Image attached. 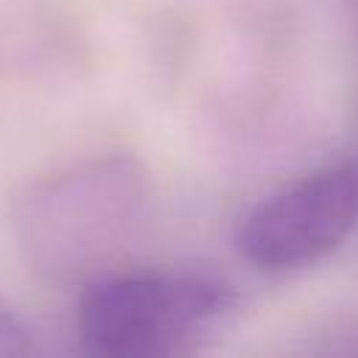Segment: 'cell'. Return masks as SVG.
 <instances>
[{
  "label": "cell",
  "mask_w": 358,
  "mask_h": 358,
  "mask_svg": "<svg viewBox=\"0 0 358 358\" xmlns=\"http://www.w3.org/2000/svg\"><path fill=\"white\" fill-rule=\"evenodd\" d=\"M235 308V294L193 274H117L78 302V338L92 355L159 358L193 350Z\"/></svg>",
  "instance_id": "cell-1"
},
{
  "label": "cell",
  "mask_w": 358,
  "mask_h": 358,
  "mask_svg": "<svg viewBox=\"0 0 358 358\" xmlns=\"http://www.w3.org/2000/svg\"><path fill=\"white\" fill-rule=\"evenodd\" d=\"M31 352H34V344L22 322L0 308V358H25Z\"/></svg>",
  "instance_id": "cell-3"
},
{
  "label": "cell",
  "mask_w": 358,
  "mask_h": 358,
  "mask_svg": "<svg viewBox=\"0 0 358 358\" xmlns=\"http://www.w3.org/2000/svg\"><path fill=\"white\" fill-rule=\"evenodd\" d=\"M358 224V168H324L260 201L238 227L243 260L266 271H291L333 255Z\"/></svg>",
  "instance_id": "cell-2"
}]
</instances>
